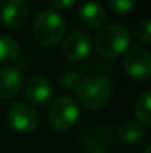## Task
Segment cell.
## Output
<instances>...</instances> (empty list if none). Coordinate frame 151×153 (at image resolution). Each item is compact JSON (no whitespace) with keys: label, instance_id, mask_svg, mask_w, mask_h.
<instances>
[{"label":"cell","instance_id":"obj_13","mask_svg":"<svg viewBox=\"0 0 151 153\" xmlns=\"http://www.w3.org/2000/svg\"><path fill=\"white\" fill-rule=\"evenodd\" d=\"M19 56V45L15 39L0 34V64L15 62Z\"/></svg>","mask_w":151,"mask_h":153},{"label":"cell","instance_id":"obj_5","mask_svg":"<svg viewBox=\"0 0 151 153\" xmlns=\"http://www.w3.org/2000/svg\"><path fill=\"white\" fill-rule=\"evenodd\" d=\"M7 123L18 132L22 134H28L33 132L37 126H39V114L37 111L24 102H13L6 114Z\"/></svg>","mask_w":151,"mask_h":153},{"label":"cell","instance_id":"obj_6","mask_svg":"<svg viewBox=\"0 0 151 153\" xmlns=\"http://www.w3.org/2000/svg\"><path fill=\"white\" fill-rule=\"evenodd\" d=\"M124 71L136 80H148L151 77V55L144 48L129 51L123 61Z\"/></svg>","mask_w":151,"mask_h":153},{"label":"cell","instance_id":"obj_1","mask_svg":"<svg viewBox=\"0 0 151 153\" xmlns=\"http://www.w3.org/2000/svg\"><path fill=\"white\" fill-rule=\"evenodd\" d=\"M76 97L86 108L98 110L105 107L111 101L114 94L113 82L102 74H92L86 76L79 80L74 88Z\"/></svg>","mask_w":151,"mask_h":153},{"label":"cell","instance_id":"obj_17","mask_svg":"<svg viewBox=\"0 0 151 153\" xmlns=\"http://www.w3.org/2000/svg\"><path fill=\"white\" fill-rule=\"evenodd\" d=\"M61 80H62L65 88H76V85L80 80V76L76 70H65L61 74Z\"/></svg>","mask_w":151,"mask_h":153},{"label":"cell","instance_id":"obj_3","mask_svg":"<svg viewBox=\"0 0 151 153\" xmlns=\"http://www.w3.org/2000/svg\"><path fill=\"white\" fill-rule=\"evenodd\" d=\"M130 45L129 31L120 24H108L101 27L95 36V49L105 58L122 55Z\"/></svg>","mask_w":151,"mask_h":153},{"label":"cell","instance_id":"obj_9","mask_svg":"<svg viewBox=\"0 0 151 153\" xmlns=\"http://www.w3.org/2000/svg\"><path fill=\"white\" fill-rule=\"evenodd\" d=\"M24 92L27 100L36 105H45L53 98V85L48 77L45 76H31L25 86Z\"/></svg>","mask_w":151,"mask_h":153},{"label":"cell","instance_id":"obj_16","mask_svg":"<svg viewBox=\"0 0 151 153\" xmlns=\"http://www.w3.org/2000/svg\"><path fill=\"white\" fill-rule=\"evenodd\" d=\"M136 37L144 43L151 42V21L148 18L139 21V24L136 27Z\"/></svg>","mask_w":151,"mask_h":153},{"label":"cell","instance_id":"obj_4","mask_svg":"<svg viewBox=\"0 0 151 153\" xmlns=\"http://www.w3.org/2000/svg\"><path fill=\"white\" fill-rule=\"evenodd\" d=\"M79 105L70 97H59L48 110L49 125L56 131H68L79 119Z\"/></svg>","mask_w":151,"mask_h":153},{"label":"cell","instance_id":"obj_12","mask_svg":"<svg viewBox=\"0 0 151 153\" xmlns=\"http://www.w3.org/2000/svg\"><path fill=\"white\" fill-rule=\"evenodd\" d=\"M117 135L123 143L127 144H133L138 143L144 138L145 135V129L141 123L133 122V120H124L117 126Z\"/></svg>","mask_w":151,"mask_h":153},{"label":"cell","instance_id":"obj_2","mask_svg":"<svg viewBox=\"0 0 151 153\" xmlns=\"http://www.w3.org/2000/svg\"><path fill=\"white\" fill-rule=\"evenodd\" d=\"M67 31V24L62 15L56 10L45 9L42 10L33 24V34L34 39L45 46H53L59 43Z\"/></svg>","mask_w":151,"mask_h":153},{"label":"cell","instance_id":"obj_11","mask_svg":"<svg viewBox=\"0 0 151 153\" xmlns=\"http://www.w3.org/2000/svg\"><path fill=\"white\" fill-rule=\"evenodd\" d=\"M22 86V74L18 68L4 65L0 67V98L15 97Z\"/></svg>","mask_w":151,"mask_h":153},{"label":"cell","instance_id":"obj_15","mask_svg":"<svg viewBox=\"0 0 151 153\" xmlns=\"http://www.w3.org/2000/svg\"><path fill=\"white\" fill-rule=\"evenodd\" d=\"M108 3H110L111 10L120 16L130 13L135 6V0H108Z\"/></svg>","mask_w":151,"mask_h":153},{"label":"cell","instance_id":"obj_8","mask_svg":"<svg viewBox=\"0 0 151 153\" xmlns=\"http://www.w3.org/2000/svg\"><path fill=\"white\" fill-rule=\"evenodd\" d=\"M28 15V0H3L0 4V18L10 28L21 27L27 21Z\"/></svg>","mask_w":151,"mask_h":153},{"label":"cell","instance_id":"obj_14","mask_svg":"<svg viewBox=\"0 0 151 153\" xmlns=\"http://www.w3.org/2000/svg\"><path fill=\"white\" fill-rule=\"evenodd\" d=\"M150 100H151V92L145 91L144 94L139 95V98L135 102V116L144 126H151Z\"/></svg>","mask_w":151,"mask_h":153},{"label":"cell","instance_id":"obj_18","mask_svg":"<svg viewBox=\"0 0 151 153\" xmlns=\"http://www.w3.org/2000/svg\"><path fill=\"white\" fill-rule=\"evenodd\" d=\"M50 3H52V6H53V7L64 10V9L71 7V6H73V3H74V0H50Z\"/></svg>","mask_w":151,"mask_h":153},{"label":"cell","instance_id":"obj_19","mask_svg":"<svg viewBox=\"0 0 151 153\" xmlns=\"http://www.w3.org/2000/svg\"><path fill=\"white\" fill-rule=\"evenodd\" d=\"M151 152V149H150V147H148V149H147V150H145V152H144V153H150Z\"/></svg>","mask_w":151,"mask_h":153},{"label":"cell","instance_id":"obj_7","mask_svg":"<svg viewBox=\"0 0 151 153\" xmlns=\"http://www.w3.org/2000/svg\"><path fill=\"white\" fill-rule=\"evenodd\" d=\"M91 51H92V40L83 31L71 33L62 43L64 56L71 62H79L86 59Z\"/></svg>","mask_w":151,"mask_h":153},{"label":"cell","instance_id":"obj_10","mask_svg":"<svg viewBox=\"0 0 151 153\" xmlns=\"http://www.w3.org/2000/svg\"><path fill=\"white\" fill-rule=\"evenodd\" d=\"M79 19L89 28H98L107 19L105 7L96 0H86L79 7Z\"/></svg>","mask_w":151,"mask_h":153}]
</instances>
